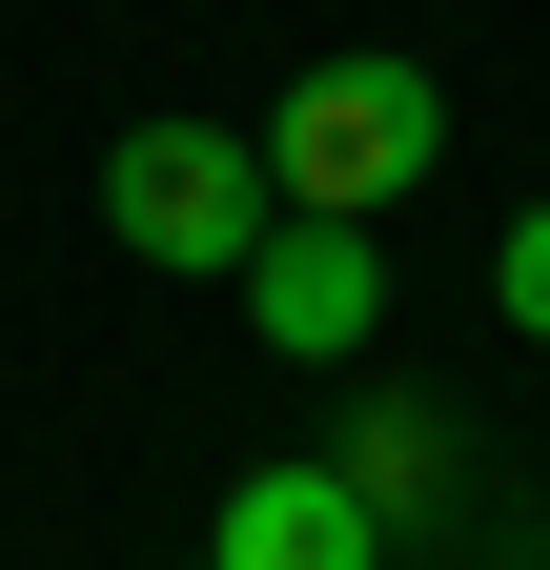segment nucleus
I'll use <instances>...</instances> for the list:
<instances>
[{
  "label": "nucleus",
  "instance_id": "1",
  "mask_svg": "<svg viewBox=\"0 0 550 570\" xmlns=\"http://www.w3.org/2000/svg\"><path fill=\"white\" fill-rule=\"evenodd\" d=\"M245 142H265V184H286V225H387V204L449 164V82L387 61V41H347V61H306Z\"/></svg>",
  "mask_w": 550,
  "mask_h": 570
},
{
  "label": "nucleus",
  "instance_id": "2",
  "mask_svg": "<svg viewBox=\"0 0 550 570\" xmlns=\"http://www.w3.org/2000/svg\"><path fill=\"white\" fill-rule=\"evenodd\" d=\"M102 225H122V265L245 285V245L286 225V184H265V142H245V122H122V164H102Z\"/></svg>",
  "mask_w": 550,
  "mask_h": 570
},
{
  "label": "nucleus",
  "instance_id": "3",
  "mask_svg": "<svg viewBox=\"0 0 550 570\" xmlns=\"http://www.w3.org/2000/svg\"><path fill=\"white\" fill-rule=\"evenodd\" d=\"M245 326L286 346V367H347V346L387 326V245L367 225H265L245 245Z\"/></svg>",
  "mask_w": 550,
  "mask_h": 570
},
{
  "label": "nucleus",
  "instance_id": "4",
  "mask_svg": "<svg viewBox=\"0 0 550 570\" xmlns=\"http://www.w3.org/2000/svg\"><path fill=\"white\" fill-rule=\"evenodd\" d=\"M204 570H387V510L347 469H245L225 530H204Z\"/></svg>",
  "mask_w": 550,
  "mask_h": 570
},
{
  "label": "nucleus",
  "instance_id": "5",
  "mask_svg": "<svg viewBox=\"0 0 550 570\" xmlns=\"http://www.w3.org/2000/svg\"><path fill=\"white\" fill-rule=\"evenodd\" d=\"M490 306H510V346H550V204H530V225L490 245Z\"/></svg>",
  "mask_w": 550,
  "mask_h": 570
}]
</instances>
